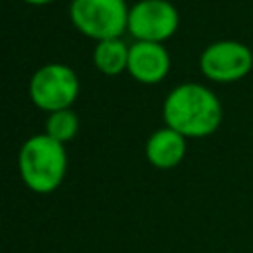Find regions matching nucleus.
<instances>
[{"label": "nucleus", "instance_id": "39448f33", "mask_svg": "<svg viewBox=\"0 0 253 253\" xmlns=\"http://www.w3.org/2000/svg\"><path fill=\"white\" fill-rule=\"evenodd\" d=\"M198 67L211 83H237L251 73L253 51L239 40H217L202 49Z\"/></svg>", "mask_w": 253, "mask_h": 253}, {"label": "nucleus", "instance_id": "6e6552de", "mask_svg": "<svg viewBox=\"0 0 253 253\" xmlns=\"http://www.w3.org/2000/svg\"><path fill=\"white\" fill-rule=\"evenodd\" d=\"M188 138L170 126L156 128L144 142V156L158 170H172L186 158Z\"/></svg>", "mask_w": 253, "mask_h": 253}, {"label": "nucleus", "instance_id": "7ed1b4c3", "mask_svg": "<svg viewBox=\"0 0 253 253\" xmlns=\"http://www.w3.org/2000/svg\"><path fill=\"white\" fill-rule=\"evenodd\" d=\"M126 0H71L69 22L85 38L93 42L123 38L128 22Z\"/></svg>", "mask_w": 253, "mask_h": 253}, {"label": "nucleus", "instance_id": "0eeeda50", "mask_svg": "<svg viewBox=\"0 0 253 253\" xmlns=\"http://www.w3.org/2000/svg\"><path fill=\"white\" fill-rule=\"evenodd\" d=\"M172 67L170 53L164 43L156 42H132L128 45L126 73L142 85L162 83Z\"/></svg>", "mask_w": 253, "mask_h": 253}, {"label": "nucleus", "instance_id": "9d476101", "mask_svg": "<svg viewBox=\"0 0 253 253\" xmlns=\"http://www.w3.org/2000/svg\"><path fill=\"white\" fill-rule=\"evenodd\" d=\"M45 134H49L51 138H55L57 142L65 144L69 140H73L79 132V117L73 109H63V111H55L49 113L45 119Z\"/></svg>", "mask_w": 253, "mask_h": 253}, {"label": "nucleus", "instance_id": "9b49d317", "mask_svg": "<svg viewBox=\"0 0 253 253\" xmlns=\"http://www.w3.org/2000/svg\"><path fill=\"white\" fill-rule=\"evenodd\" d=\"M22 2H26L30 6H47V4H53L57 0H22Z\"/></svg>", "mask_w": 253, "mask_h": 253}, {"label": "nucleus", "instance_id": "f257e3e1", "mask_svg": "<svg viewBox=\"0 0 253 253\" xmlns=\"http://www.w3.org/2000/svg\"><path fill=\"white\" fill-rule=\"evenodd\" d=\"M162 121L186 138H206L221 126L223 105L208 85L184 81L166 93Z\"/></svg>", "mask_w": 253, "mask_h": 253}, {"label": "nucleus", "instance_id": "423d86ee", "mask_svg": "<svg viewBox=\"0 0 253 253\" xmlns=\"http://www.w3.org/2000/svg\"><path fill=\"white\" fill-rule=\"evenodd\" d=\"M180 26L178 8L170 0H136L128 8L126 32L134 42H168Z\"/></svg>", "mask_w": 253, "mask_h": 253}, {"label": "nucleus", "instance_id": "f03ea898", "mask_svg": "<svg viewBox=\"0 0 253 253\" xmlns=\"http://www.w3.org/2000/svg\"><path fill=\"white\" fill-rule=\"evenodd\" d=\"M18 172L34 194L55 192L67 174V150L45 132L28 136L18 150Z\"/></svg>", "mask_w": 253, "mask_h": 253}, {"label": "nucleus", "instance_id": "20e7f679", "mask_svg": "<svg viewBox=\"0 0 253 253\" xmlns=\"http://www.w3.org/2000/svg\"><path fill=\"white\" fill-rule=\"evenodd\" d=\"M79 77L73 67L65 63H45L38 67L28 83V95L34 107L43 113L71 109L79 97Z\"/></svg>", "mask_w": 253, "mask_h": 253}, {"label": "nucleus", "instance_id": "1a4fd4ad", "mask_svg": "<svg viewBox=\"0 0 253 253\" xmlns=\"http://www.w3.org/2000/svg\"><path fill=\"white\" fill-rule=\"evenodd\" d=\"M126 63H128V45L123 38L95 42L93 65L99 73L107 77H117L126 71Z\"/></svg>", "mask_w": 253, "mask_h": 253}]
</instances>
